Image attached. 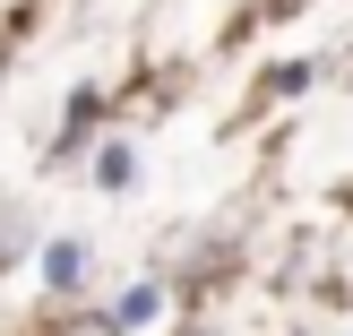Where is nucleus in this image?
Segmentation results:
<instances>
[{"mask_svg":"<svg viewBox=\"0 0 353 336\" xmlns=\"http://www.w3.org/2000/svg\"><path fill=\"white\" fill-rule=\"evenodd\" d=\"M43 285L52 293H78L86 285V241H52V250H43Z\"/></svg>","mask_w":353,"mask_h":336,"instance_id":"1","label":"nucleus"},{"mask_svg":"<svg viewBox=\"0 0 353 336\" xmlns=\"http://www.w3.org/2000/svg\"><path fill=\"white\" fill-rule=\"evenodd\" d=\"M95 181H103V190H130V181H138V147H103Z\"/></svg>","mask_w":353,"mask_h":336,"instance_id":"2","label":"nucleus"},{"mask_svg":"<svg viewBox=\"0 0 353 336\" xmlns=\"http://www.w3.org/2000/svg\"><path fill=\"white\" fill-rule=\"evenodd\" d=\"M155 319V285H130V302H112V328H147Z\"/></svg>","mask_w":353,"mask_h":336,"instance_id":"3","label":"nucleus"}]
</instances>
